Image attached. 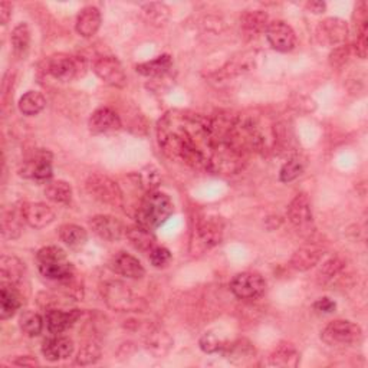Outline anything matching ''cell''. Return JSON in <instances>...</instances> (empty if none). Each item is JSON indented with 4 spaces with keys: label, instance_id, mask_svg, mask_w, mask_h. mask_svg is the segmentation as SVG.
Masks as SVG:
<instances>
[{
    "label": "cell",
    "instance_id": "10",
    "mask_svg": "<svg viewBox=\"0 0 368 368\" xmlns=\"http://www.w3.org/2000/svg\"><path fill=\"white\" fill-rule=\"evenodd\" d=\"M348 36L347 23L338 18L322 21L317 27V39L321 45L337 47L345 42Z\"/></svg>",
    "mask_w": 368,
    "mask_h": 368
},
{
    "label": "cell",
    "instance_id": "4",
    "mask_svg": "<svg viewBox=\"0 0 368 368\" xmlns=\"http://www.w3.org/2000/svg\"><path fill=\"white\" fill-rule=\"evenodd\" d=\"M88 193L96 199L108 206H121L122 203V192L118 184L103 174H92L87 180Z\"/></svg>",
    "mask_w": 368,
    "mask_h": 368
},
{
    "label": "cell",
    "instance_id": "21",
    "mask_svg": "<svg viewBox=\"0 0 368 368\" xmlns=\"http://www.w3.org/2000/svg\"><path fill=\"white\" fill-rule=\"evenodd\" d=\"M220 352L233 364H245L254 357V348L246 339H239L232 344L224 343Z\"/></svg>",
    "mask_w": 368,
    "mask_h": 368
},
{
    "label": "cell",
    "instance_id": "16",
    "mask_svg": "<svg viewBox=\"0 0 368 368\" xmlns=\"http://www.w3.org/2000/svg\"><path fill=\"white\" fill-rule=\"evenodd\" d=\"M74 351L73 339L64 337V335H53L52 338L45 339L44 345H42V354H44L48 361H60L68 358Z\"/></svg>",
    "mask_w": 368,
    "mask_h": 368
},
{
    "label": "cell",
    "instance_id": "37",
    "mask_svg": "<svg viewBox=\"0 0 368 368\" xmlns=\"http://www.w3.org/2000/svg\"><path fill=\"white\" fill-rule=\"evenodd\" d=\"M199 345L206 354H216V352L222 351L224 343L222 341V339L216 334L206 332V334L202 335Z\"/></svg>",
    "mask_w": 368,
    "mask_h": 368
},
{
    "label": "cell",
    "instance_id": "45",
    "mask_svg": "<svg viewBox=\"0 0 368 368\" xmlns=\"http://www.w3.org/2000/svg\"><path fill=\"white\" fill-rule=\"evenodd\" d=\"M16 365H38L39 363L34 358V357H29V356H26V357H22L19 360L15 361Z\"/></svg>",
    "mask_w": 368,
    "mask_h": 368
},
{
    "label": "cell",
    "instance_id": "5",
    "mask_svg": "<svg viewBox=\"0 0 368 368\" xmlns=\"http://www.w3.org/2000/svg\"><path fill=\"white\" fill-rule=\"evenodd\" d=\"M103 296L107 305L116 311H135L140 308V300L135 298L131 289L124 285L122 282L112 280L103 289Z\"/></svg>",
    "mask_w": 368,
    "mask_h": 368
},
{
    "label": "cell",
    "instance_id": "18",
    "mask_svg": "<svg viewBox=\"0 0 368 368\" xmlns=\"http://www.w3.org/2000/svg\"><path fill=\"white\" fill-rule=\"evenodd\" d=\"M101 12L95 6L83 8L77 18V32L82 38H92L101 27Z\"/></svg>",
    "mask_w": 368,
    "mask_h": 368
},
{
    "label": "cell",
    "instance_id": "39",
    "mask_svg": "<svg viewBox=\"0 0 368 368\" xmlns=\"http://www.w3.org/2000/svg\"><path fill=\"white\" fill-rule=\"evenodd\" d=\"M367 16L363 15V18L360 19V23H358V35H357V42H356V52L357 55L360 56V58H365L367 56V45H368V40H367Z\"/></svg>",
    "mask_w": 368,
    "mask_h": 368
},
{
    "label": "cell",
    "instance_id": "20",
    "mask_svg": "<svg viewBox=\"0 0 368 368\" xmlns=\"http://www.w3.org/2000/svg\"><path fill=\"white\" fill-rule=\"evenodd\" d=\"M49 74L58 81H70L77 75V64L73 58L66 55H56L52 56L48 62Z\"/></svg>",
    "mask_w": 368,
    "mask_h": 368
},
{
    "label": "cell",
    "instance_id": "41",
    "mask_svg": "<svg viewBox=\"0 0 368 368\" xmlns=\"http://www.w3.org/2000/svg\"><path fill=\"white\" fill-rule=\"evenodd\" d=\"M350 56V49L347 47H338L330 55V62L332 66H341L347 62Z\"/></svg>",
    "mask_w": 368,
    "mask_h": 368
},
{
    "label": "cell",
    "instance_id": "3",
    "mask_svg": "<svg viewBox=\"0 0 368 368\" xmlns=\"http://www.w3.org/2000/svg\"><path fill=\"white\" fill-rule=\"evenodd\" d=\"M363 337L360 325L347 319H337L330 322L321 332V338L325 344L332 347H344L358 343Z\"/></svg>",
    "mask_w": 368,
    "mask_h": 368
},
{
    "label": "cell",
    "instance_id": "9",
    "mask_svg": "<svg viewBox=\"0 0 368 368\" xmlns=\"http://www.w3.org/2000/svg\"><path fill=\"white\" fill-rule=\"evenodd\" d=\"M288 219L301 232H311L314 218L311 202L305 193H300L293 197V200L288 206Z\"/></svg>",
    "mask_w": 368,
    "mask_h": 368
},
{
    "label": "cell",
    "instance_id": "28",
    "mask_svg": "<svg viewBox=\"0 0 368 368\" xmlns=\"http://www.w3.org/2000/svg\"><path fill=\"white\" fill-rule=\"evenodd\" d=\"M45 196L53 203L66 205L73 199V187L64 180L49 181L45 187Z\"/></svg>",
    "mask_w": 368,
    "mask_h": 368
},
{
    "label": "cell",
    "instance_id": "43",
    "mask_svg": "<svg viewBox=\"0 0 368 368\" xmlns=\"http://www.w3.org/2000/svg\"><path fill=\"white\" fill-rule=\"evenodd\" d=\"M12 16V5L9 2L0 3V22L2 25H6Z\"/></svg>",
    "mask_w": 368,
    "mask_h": 368
},
{
    "label": "cell",
    "instance_id": "12",
    "mask_svg": "<svg viewBox=\"0 0 368 368\" xmlns=\"http://www.w3.org/2000/svg\"><path fill=\"white\" fill-rule=\"evenodd\" d=\"M92 232L108 242H116L125 235V226L117 219L108 215H100L92 218L90 222Z\"/></svg>",
    "mask_w": 368,
    "mask_h": 368
},
{
    "label": "cell",
    "instance_id": "36",
    "mask_svg": "<svg viewBox=\"0 0 368 368\" xmlns=\"http://www.w3.org/2000/svg\"><path fill=\"white\" fill-rule=\"evenodd\" d=\"M101 357V348L95 343H88L81 347L78 357H77V363L81 365H91L95 364Z\"/></svg>",
    "mask_w": 368,
    "mask_h": 368
},
{
    "label": "cell",
    "instance_id": "26",
    "mask_svg": "<svg viewBox=\"0 0 368 368\" xmlns=\"http://www.w3.org/2000/svg\"><path fill=\"white\" fill-rule=\"evenodd\" d=\"M60 237L69 248H82L88 240L87 231L78 224H64L60 228Z\"/></svg>",
    "mask_w": 368,
    "mask_h": 368
},
{
    "label": "cell",
    "instance_id": "33",
    "mask_svg": "<svg viewBox=\"0 0 368 368\" xmlns=\"http://www.w3.org/2000/svg\"><path fill=\"white\" fill-rule=\"evenodd\" d=\"M45 321L42 319V317L32 311H25V313L19 318V325L23 334L27 337H38L42 330H44Z\"/></svg>",
    "mask_w": 368,
    "mask_h": 368
},
{
    "label": "cell",
    "instance_id": "1",
    "mask_svg": "<svg viewBox=\"0 0 368 368\" xmlns=\"http://www.w3.org/2000/svg\"><path fill=\"white\" fill-rule=\"evenodd\" d=\"M172 199L160 192H148L137 211V224L147 231H154L166 223L173 215Z\"/></svg>",
    "mask_w": 368,
    "mask_h": 368
},
{
    "label": "cell",
    "instance_id": "38",
    "mask_svg": "<svg viewBox=\"0 0 368 368\" xmlns=\"http://www.w3.org/2000/svg\"><path fill=\"white\" fill-rule=\"evenodd\" d=\"M344 263L339 261L338 258H332L330 261L325 262L321 269H319V274L318 276L322 279V280H330L332 279L335 275H338L339 272H341Z\"/></svg>",
    "mask_w": 368,
    "mask_h": 368
},
{
    "label": "cell",
    "instance_id": "30",
    "mask_svg": "<svg viewBox=\"0 0 368 368\" xmlns=\"http://www.w3.org/2000/svg\"><path fill=\"white\" fill-rule=\"evenodd\" d=\"M170 68H172V58H170V55H161L153 61L137 65L135 69L138 74L144 77H160L166 74Z\"/></svg>",
    "mask_w": 368,
    "mask_h": 368
},
{
    "label": "cell",
    "instance_id": "7",
    "mask_svg": "<svg viewBox=\"0 0 368 368\" xmlns=\"http://www.w3.org/2000/svg\"><path fill=\"white\" fill-rule=\"evenodd\" d=\"M94 73L111 87L121 88L127 83L125 70L116 56H101V58H98L94 62Z\"/></svg>",
    "mask_w": 368,
    "mask_h": 368
},
{
    "label": "cell",
    "instance_id": "23",
    "mask_svg": "<svg viewBox=\"0 0 368 368\" xmlns=\"http://www.w3.org/2000/svg\"><path fill=\"white\" fill-rule=\"evenodd\" d=\"M322 250L318 249L317 246H305L296 250L293 253V257L291 259V265L296 271H308L313 266H315L321 258H322Z\"/></svg>",
    "mask_w": 368,
    "mask_h": 368
},
{
    "label": "cell",
    "instance_id": "40",
    "mask_svg": "<svg viewBox=\"0 0 368 368\" xmlns=\"http://www.w3.org/2000/svg\"><path fill=\"white\" fill-rule=\"evenodd\" d=\"M170 261H172V253H170V250L163 248V246H155L150 252V262L155 267H163Z\"/></svg>",
    "mask_w": 368,
    "mask_h": 368
},
{
    "label": "cell",
    "instance_id": "44",
    "mask_svg": "<svg viewBox=\"0 0 368 368\" xmlns=\"http://www.w3.org/2000/svg\"><path fill=\"white\" fill-rule=\"evenodd\" d=\"M325 8L327 6H325L324 2H319V0H313V2L306 3V9L313 13H322L325 10Z\"/></svg>",
    "mask_w": 368,
    "mask_h": 368
},
{
    "label": "cell",
    "instance_id": "11",
    "mask_svg": "<svg viewBox=\"0 0 368 368\" xmlns=\"http://www.w3.org/2000/svg\"><path fill=\"white\" fill-rule=\"evenodd\" d=\"M21 213L23 222L34 229H44L55 220V211L45 203H23Z\"/></svg>",
    "mask_w": 368,
    "mask_h": 368
},
{
    "label": "cell",
    "instance_id": "13",
    "mask_svg": "<svg viewBox=\"0 0 368 368\" xmlns=\"http://www.w3.org/2000/svg\"><path fill=\"white\" fill-rule=\"evenodd\" d=\"M81 311L79 309H73V311H62L52 308L47 313L45 317V324L47 328L51 334L60 335L65 332L68 328L73 327V325L79 319Z\"/></svg>",
    "mask_w": 368,
    "mask_h": 368
},
{
    "label": "cell",
    "instance_id": "19",
    "mask_svg": "<svg viewBox=\"0 0 368 368\" xmlns=\"http://www.w3.org/2000/svg\"><path fill=\"white\" fill-rule=\"evenodd\" d=\"M25 274V263L16 257H2L0 259V279L2 285L15 287L22 280Z\"/></svg>",
    "mask_w": 368,
    "mask_h": 368
},
{
    "label": "cell",
    "instance_id": "42",
    "mask_svg": "<svg viewBox=\"0 0 368 368\" xmlns=\"http://www.w3.org/2000/svg\"><path fill=\"white\" fill-rule=\"evenodd\" d=\"M314 308H315L317 311H319V313L331 314V313H334V311H335L337 304H335L332 300H330V298H321V300H318V301L314 304Z\"/></svg>",
    "mask_w": 368,
    "mask_h": 368
},
{
    "label": "cell",
    "instance_id": "29",
    "mask_svg": "<svg viewBox=\"0 0 368 368\" xmlns=\"http://www.w3.org/2000/svg\"><path fill=\"white\" fill-rule=\"evenodd\" d=\"M45 105H47V98L39 91L26 92L19 100V109L23 116H27V117L39 114V112L45 108Z\"/></svg>",
    "mask_w": 368,
    "mask_h": 368
},
{
    "label": "cell",
    "instance_id": "2",
    "mask_svg": "<svg viewBox=\"0 0 368 368\" xmlns=\"http://www.w3.org/2000/svg\"><path fill=\"white\" fill-rule=\"evenodd\" d=\"M39 272L52 280H66L74 274V266L58 246H47L38 252Z\"/></svg>",
    "mask_w": 368,
    "mask_h": 368
},
{
    "label": "cell",
    "instance_id": "25",
    "mask_svg": "<svg viewBox=\"0 0 368 368\" xmlns=\"http://www.w3.org/2000/svg\"><path fill=\"white\" fill-rule=\"evenodd\" d=\"M127 237H129L130 244L141 250V252H151L155 248V237L153 236L151 231H147L141 226H134V228H130L125 231Z\"/></svg>",
    "mask_w": 368,
    "mask_h": 368
},
{
    "label": "cell",
    "instance_id": "31",
    "mask_svg": "<svg viewBox=\"0 0 368 368\" xmlns=\"http://www.w3.org/2000/svg\"><path fill=\"white\" fill-rule=\"evenodd\" d=\"M22 213L15 210H3L2 213V236L5 239H18L22 233Z\"/></svg>",
    "mask_w": 368,
    "mask_h": 368
},
{
    "label": "cell",
    "instance_id": "6",
    "mask_svg": "<svg viewBox=\"0 0 368 368\" xmlns=\"http://www.w3.org/2000/svg\"><path fill=\"white\" fill-rule=\"evenodd\" d=\"M266 282L257 272L237 274L231 282V291L239 300H258L263 295Z\"/></svg>",
    "mask_w": 368,
    "mask_h": 368
},
{
    "label": "cell",
    "instance_id": "15",
    "mask_svg": "<svg viewBox=\"0 0 368 368\" xmlns=\"http://www.w3.org/2000/svg\"><path fill=\"white\" fill-rule=\"evenodd\" d=\"M223 231H224V223L220 218L207 216L199 223L197 235H199L200 242L206 248H215L222 242Z\"/></svg>",
    "mask_w": 368,
    "mask_h": 368
},
{
    "label": "cell",
    "instance_id": "14",
    "mask_svg": "<svg viewBox=\"0 0 368 368\" xmlns=\"http://www.w3.org/2000/svg\"><path fill=\"white\" fill-rule=\"evenodd\" d=\"M88 127L92 134H105L118 130L121 127V120L117 112L111 108H98L92 112Z\"/></svg>",
    "mask_w": 368,
    "mask_h": 368
},
{
    "label": "cell",
    "instance_id": "32",
    "mask_svg": "<svg viewBox=\"0 0 368 368\" xmlns=\"http://www.w3.org/2000/svg\"><path fill=\"white\" fill-rule=\"evenodd\" d=\"M10 42H12L13 51H15L16 55H23L27 49H29L31 29H29V26H27V23L22 22L15 27V29H13Z\"/></svg>",
    "mask_w": 368,
    "mask_h": 368
},
{
    "label": "cell",
    "instance_id": "24",
    "mask_svg": "<svg viewBox=\"0 0 368 368\" xmlns=\"http://www.w3.org/2000/svg\"><path fill=\"white\" fill-rule=\"evenodd\" d=\"M19 308L21 300L15 288L10 285H2V289H0V318H12Z\"/></svg>",
    "mask_w": 368,
    "mask_h": 368
},
{
    "label": "cell",
    "instance_id": "8",
    "mask_svg": "<svg viewBox=\"0 0 368 368\" xmlns=\"http://www.w3.org/2000/svg\"><path fill=\"white\" fill-rule=\"evenodd\" d=\"M265 34L269 45L278 52H289L296 45V35L293 29L282 21L269 22Z\"/></svg>",
    "mask_w": 368,
    "mask_h": 368
},
{
    "label": "cell",
    "instance_id": "27",
    "mask_svg": "<svg viewBox=\"0 0 368 368\" xmlns=\"http://www.w3.org/2000/svg\"><path fill=\"white\" fill-rule=\"evenodd\" d=\"M300 363V352L292 345H279L269 357V364L274 367H296Z\"/></svg>",
    "mask_w": 368,
    "mask_h": 368
},
{
    "label": "cell",
    "instance_id": "22",
    "mask_svg": "<svg viewBox=\"0 0 368 368\" xmlns=\"http://www.w3.org/2000/svg\"><path fill=\"white\" fill-rule=\"evenodd\" d=\"M267 25H269V18L262 10L246 12L245 15L240 18V27H242L245 35L250 38L258 36L259 34L265 32Z\"/></svg>",
    "mask_w": 368,
    "mask_h": 368
},
{
    "label": "cell",
    "instance_id": "35",
    "mask_svg": "<svg viewBox=\"0 0 368 368\" xmlns=\"http://www.w3.org/2000/svg\"><path fill=\"white\" fill-rule=\"evenodd\" d=\"M138 180H140V186L146 189L147 192H154V189L159 186L161 177L159 170L154 166H146L141 172L138 173Z\"/></svg>",
    "mask_w": 368,
    "mask_h": 368
},
{
    "label": "cell",
    "instance_id": "17",
    "mask_svg": "<svg viewBox=\"0 0 368 368\" xmlns=\"http://www.w3.org/2000/svg\"><path fill=\"white\" fill-rule=\"evenodd\" d=\"M111 266L118 275L130 279H140L146 274L144 266L141 265V262L135 257H133V254L125 252H120L117 257H114Z\"/></svg>",
    "mask_w": 368,
    "mask_h": 368
},
{
    "label": "cell",
    "instance_id": "34",
    "mask_svg": "<svg viewBox=\"0 0 368 368\" xmlns=\"http://www.w3.org/2000/svg\"><path fill=\"white\" fill-rule=\"evenodd\" d=\"M305 170V163L300 157H293L288 160L280 168L279 173V180L282 183H289L293 181L295 179H298Z\"/></svg>",
    "mask_w": 368,
    "mask_h": 368
}]
</instances>
